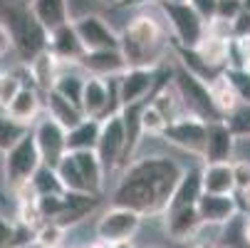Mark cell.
Masks as SVG:
<instances>
[{"instance_id":"ee69618b","label":"cell","mask_w":250,"mask_h":248,"mask_svg":"<svg viewBox=\"0 0 250 248\" xmlns=\"http://www.w3.org/2000/svg\"><path fill=\"white\" fill-rule=\"evenodd\" d=\"M233 196H235V203H238V214L250 216V186H245V189L235 191Z\"/></svg>"},{"instance_id":"7bdbcfd3","label":"cell","mask_w":250,"mask_h":248,"mask_svg":"<svg viewBox=\"0 0 250 248\" xmlns=\"http://www.w3.org/2000/svg\"><path fill=\"white\" fill-rule=\"evenodd\" d=\"M13 231H15V221H8V216L0 214V248H10Z\"/></svg>"},{"instance_id":"7402d4cb","label":"cell","mask_w":250,"mask_h":248,"mask_svg":"<svg viewBox=\"0 0 250 248\" xmlns=\"http://www.w3.org/2000/svg\"><path fill=\"white\" fill-rule=\"evenodd\" d=\"M198 52V57L213 67L216 72H223L230 62V40H223V38H216V35H208L203 32V38L198 40V45L193 47Z\"/></svg>"},{"instance_id":"60d3db41","label":"cell","mask_w":250,"mask_h":248,"mask_svg":"<svg viewBox=\"0 0 250 248\" xmlns=\"http://www.w3.org/2000/svg\"><path fill=\"white\" fill-rule=\"evenodd\" d=\"M230 35L233 40H240V38H250V13H240L233 23H230Z\"/></svg>"},{"instance_id":"e0dca14e","label":"cell","mask_w":250,"mask_h":248,"mask_svg":"<svg viewBox=\"0 0 250 248\" xmlns=\"http://www.w3.org/2000/svg\"><path fill=\"white\" fill-rule=\"evenodd\" d=\"M164 226H166V236L176 243H181V241H188L193 238L203 221L198 216V208L196 206H178V208H166L164 211Z\"/></svg>"},{"instance_id":"8d00e7d4","label":"cell","mask_w":250,"mask_h":248,"mask_svg":"<svg viewBox=\"0 0 250 248\" xmlns=\"http://www.w3.org/2000/svg\"><path fill=\"white\" fill-rule=\"evenodd\" d=\"M42 211L38 206V201H25V203H18V224L27 226V228H38L42 224Z\"/></svg>"},{"instance_id":"f6af8a7d","label":"cell","mask_w":250,"mask_h":248,"mask_svg":"<svg viewBox=\"0 0 250 248\" xmlns=\"http://www.w3.org/2000/svg\"><path fill=\"white\" fill-rule=\"evenodd\" d=\"M13 50V40H10V32L5 27V23H0V60H3L8 52Z\"/></svg>"},{"instance_id":"c3c4849f","label":"cell","mask_w":250,"mask_h":248,"mask_svg":"<svg viewBox=\"0 0 250 248\" xmlns=\"http://www.w3.org/2000/svg\"><path fill=\"white\" fill-rule=\"evenodd\" d=\"M191 248H218V246L213 243V241H198V243H193Z\"/></svg>"},{"instance_id":"e575fe53","label":"cell","mask_w":250,"mask_h":248,"mask_svg":"<svg viewBox=\"0 0 250 248\" xmlns=\"http://www.w3.org/2000/svg\"><path fill=\"white\" fill-rule=\"evenodd\" d=\"M25 132H27V127L18 124V122L10 119L8 114H0V154H5Z\"/></svg>"},{"instance_id":"d6986e66","label":"cell","mask_w":250,"mask_h":248,"mask_svg":"<svg viewBox=\"0 0 250 248\" xmlns=\"http://www.w3.org/2000/svg\"><path fill=\"white\" fill-rule=\"evenodd\" d=\"M3 112H5L10 119H15L18 124H22V127L30 129V127L35 124V119L40 117V112H42L40 92L35 90V85H22Z\"/></svg>"},{"instance_id":"9c48e42d","label":"cell","mask_w":250,"mask_h":248,"mask_svg":"<svg viewBox=\"0 0 250 248\" xmlns=\"http://www.w3.org/2000/svg\"><path fill=\"white\" fill-rule=\"evenodd\" d=\"M141 214L131 208H124V206H112L106 208L104 214L97 219V226H94V233L99 241H106V243H119V241H131L136 236V231L141 228Z\"/></svg>"},{"instance_id":"ffe728a7","label":"cell","mask_w":250,"mask_h":248,"mask_svg":"<svg viewBox=\"0 0 250 248\" xmlns=\"http://www.w3.org/2000/svg\"><path fill=\"white\" fill-rule=\"evenodd\" d=\"M27 72H30V80H35V90L45 94L55 87V80L60 75V60L45 47L27 62Z\"/></svg>"},{"instance_id":"30bf717a","label":"cell","mask_w":250,"mask_h":248,"mask_svg":"<svg viewBox=\"0 0 250 248\" xmlns=\"http://www.w3.org/2000/svg\"><path fill=\"white\" fill-rule=\"evenodd\" d=\"M117 92L122 107L151 99L156 92V67H126L117 80Z\"/></svg>"},{"instance_id":"4dcf8cb0","label":"cell","mask_w":250,"mask_h":248,"mask_svg":"<svg viewBox=\"0 0 250 248\" xmlns=\"http://www.w3.org/2000/svg\"><path fill=\"white\" fill-rule=\"evenodd\" d=\"M64 231L67 228H62L55 221H42L38 228H35V238L32 241L38 246H42V248H60L62 241H64Z\"/></svg>"},{"instance_id":"f907efd6","label":"cell","mask_w":250,"mask_h":248,"mask_svg":"<svg viewBox=\"0 0 250 248\" xmlns=\"http://www.w3.org/2000/svg\"><path fill=\"white\" fill-rule=\"evenodd\" d=\"M104 5H119V0H102Z\"/></svg>"},{"instance_id":"83f0119b","label":"cell","mask_w":250,"mask_h":248,"mask_svg":"<svg viewBox=\"0 0 250 248\" xmlns=\"http://www.w3.org/2000/svg\"><path fill=\"white\" fill-rule=\"evenodd\" d=\"M208 90H210V99H213V104H216V110L226 117L228 112H233L235 107H238V94H235V90H233V85L228 82V77L221 72V75H216L210 82H208Z\"/></svg>"},{"instance_id":"9a60e30c","label":"cell","mask_w":250,"mask_h":248,"mask_svg":"<svg viewBox=\"0 0 250 248\" xmlns=\"http://www.w3.org/2000/svg\"><path fill=\"white\" fill-rule=\"evenodd\" d=\"M47 50L60 60V65H64V62L77 65L80 57L87 52L72 23H64V25H60L57 30L47 32Z\"/></svg>"},{"instance_id":"f546056e","label":"cell","mask_w":250,"mask_h":248,"mask_svg":"<svg viewBox=\"0 0 250 248\" xmlns=\"http://www.w3.org/2000/svg\"><path fill=\"white\" fill-rule=\"evenodd\" d=\"M32 186L38 191V196H52V194H64V186L60 181V176L52 166H45L40 164V169L32 174Z\"/></svg>"},{"instance_id":"bcb514c9","label":"cell","mask_w":250,"mask_h":248,"mask_svg":"<svg viewBox=\"0 0 250 248\" xmlns=\"http://www.w3.org/2000/svg\"><path fill=\"white\" fill-rule=\"evenodd\" d=\"M161 0H119V8H141V5H154Z\"/></svg>"},{"instance_id":"b9f144b4","label":"cell","mask_w":250,"mask_h":248,"mask_svg":"<svg viewBox=\"0 0 250 248\" xmlns=\"http://www.w3.org/2000/svg\"><path fill=\"white\" fill-rule=\"evenodd\" d=\"M216 3L218 0H188V5L203 18V23H210L216 18Z\"/></svg>"},{"instance_id":"484cf974","label":"cell","mask_w":250,"mask_h":248,"mask_svg":"<svg viewBox=\"0 0 250 248\" xmlns=\"http://www.w3.org/2000/svg\"><path fill=\"white\" fill-rule=\"evenodd\" d=\"M102 119L84 117L77 127L67 129V152H84V149H97Z\"/></svg>"},{"instance_id":"d6a6232c","label":"cell","mask_w":250,"mask_h":248,"mask_svg":"<svg viewBox=\"0 0 250 248\" xmlns=\"http://www.w3.org/2000/svg\"><path fill=\"white\" fill-rule=\"evenodd\" d=\"M223 119L235 134V139H250V104H238Z\"/></svg>"},{"instance_id":"5bb4252c","label":"cell","mask_w":250,"mask_h":248,"mask_svg":"<svg viewBox=\"0 0 250 248\" xmlns=\"http://www.w3.org/2000/svg\"><path fill=\"white\" fill-rule=\"evenodd\" d=\"M235 144L238 139L226 124V119L218 122H206V147H203V159L206 164L216 161H233L235 157Z\"/></svg>"},{"instance_id":"816d5d0a","label":"cell","mask_w":250,"mask_h":248,"mask_svg":"<svg viewBox=\"0 0 250 248\" xmlns=\"http://www.w3.org/2000/svg\"><path fill=\"white\" fill-rule=\"evenodd\" d=\"M243 10H245V13H250V0H243Z\"/></svg>"},{"instance_id":"ab89813d","label":"cell","mask_w":250,"mask_h":248,"mask_svg":"<svg viewBox=\"0 0 250 248\" xmlns=\"http://www.w3.org/2000/svg\"><path fill=\"white\" fill-rule=\"evenodd\" d=\"M233 166V181H235V191L250 186V159H238L230 164Z\"/></svg>"},{"instance_id":"6da1fadb","label":"cell","mask_w":250,"mask_h":248,"mask_svg":"<svg viewBox=\"0 0 250 248\" xmlns=\"http://www.w3.org/2000/svg\"><path fill=\"white\" fill-rule=\"evenodd\" d=\"M184 169L186 166L166 154L134 157V161H129L122 171L119 184L114 186L112 206L131 208L141 216L164 214Z\"/></svg>"},{"instance_id":"836d02e7","label":"cell","mask_w":250,"mask_h":248,"mask_svg":"<svg viewBox=\"0 0 250 248\" xmlns=\"http://www.w3.org/2000/svg\"><path fill=\"white\" fill-rule=\"evenodd\" d=\"M223 75L233 85V90L238 94V102L240 104H250V72H245L243 67H226Z\"/></svg>"},{"instance_id":"d590c367","label":"cell","mask_w":250,"mask_h":248,"mask_svg":"<svg viewBox=\"0 0 250 248\" xmlns=\"http://www.w3.org/2000/svg\"><path fill=\"white\" fill-rule=\"evenodd\" d=\"M22 85H25V82H22L20 75H15V72H3V69H0V110L8 107L10 99L18 94V90H20Z\"/></svg>"},{"instance_id":"ba28073f","label":"cell","mask_w":250,"mask_h":248,"mask_svg":"<svg viewBox=\"0 0 250 248\" xmlns=\"http://www.w3.org/2000/svg\"><path fill=\"white\" fill-rule=\"evenodd\" d=\"M30 132H32L35 144H38L42 164L55 169L60 164V159L67 154V129L62 124H57L50 114H42L35 119Z\"/></svg>"},{"instance_id":"44dd1931","label":"cell","mask_w":250,"mask_h":248,"mask_svg":"<svg viewBox=\"0 0 250 248\" xmlns=\"http://www.w3.org/2000/svg\"><path fill=\"white\" fill-rule=\"evenodd\" d=\"M233 161H216L201 166V186L203 194H235L233 181Z\"/></svg>"},{"instance_id":"ac0fdd59","label":"cell","mask_w":250,"mask_h":248,"mask_svg":"<svg viewBox=\"0 0 250 248\" xmlns=\"http://www.w3.org/2000/svg\"><path fill=\"white\" fill-rule=\"evenodd\" d=\"M99 203V194H80V191H64L62 196V208L60 214L52 219L55 224H60L62 228L77 226L80 221H84Z\"/></svg>"},{"instance_id":"4fadbf2b","label":"cell","mask_w":250,"mask_h":248,"mask_svg":"<svg viewBox=\"0 0 250 248\" xmlns=\"http://www.w3.org/2000/svg\"><path fill=\"white\" fill-rule=\"evenodd\" d=\"M77 67L87 77H99V80H109V77H119L122 72H126V60L122 55V50H87Z\"/></svg>"},{"instance_id":"f5cc1de1","label":"cell","mask_w":250,"mask_h":248,"mask_svg":"<svg viewBox=\"0 0 250 248\" xmlns=\"http://www.w3.org/2000/svg\"><path fill=\"white\" fill-rule=\"evenodd\" d=\"M178 3H188V0H178Z\"/></svg>"},{"instance_id":"cb8c5ba5","label":"cell","mask_w":250,"mask_h":248,"mask_svg":"<svg viewBox=\"0 0 250 248\" xmlns=\"http://www.w3.org/2000/svg\"><path fill=\"white\" fill-rule=\"evenodd\" d=\"M45 114H50L57 124H62L64 129H72V127H77L82 119H84V114H82V110L77 107V104H72L69 99H64L62 94H57L55 90H50V92H45Z\"/></svg>"},{"instance_id":"74e56055","label":"cell","mask_w":250,"mask_h":248,"mask_svg":"<svg viewBox=\"0 0 250 248\" xmlns=\"http://www.w3.org/2000/svg\"><path fill=\"white\" fill-rule=\"evenodd\" d=\"M243 13V0H218L216 3V18L233 23L238 15Z\"/></svg>"},{"instance_id":"f35d334b","label":"cell","mask_w":250,"mask_h":248,"mask_svg":"<svg viewBox=\"0 0 250 248\" xmlns=\"http://www.w3.org/2000/svg\"><path fill=\"white\" fill-rule=\"evenodd\" d=\"M97 0H67V13H69V23L72 20H80L84 15H92L97 13Z\"/></svg>"},{"instance_id":"7a4b0ae2","label":"cell","mask_w":250,"mask_h":248,"mask_svg":"<svg viewBox=\"0 0 250 248\" xmlns=\"http://www.w3.org/2000/svg\"><path fill=\"white\" fill-rule=\"evenodd\" d=\"M166 32L161 20L151 15L134 18L124 32H119V50L129 67H156L161 65V52L166 45Z\"/></svg>"},{"instance_id":"d4e9b609","label":"cell","mask_w":250,"mask_h":248,"mask_svg":"<svg viewBox=\"0 0 250 248\" xmlns=\"http://www.w3.org/2000/svg\"><path fill=\"white\" fill-rule=\"evenodd\" d=\"M30 13L47 32H52L60 25L69 23L67 0H30Z\"/></svg>"},{"instance_id":"5b68a950","label":"cell","mask_w":250,"mask_h":248,"mask_svg":"<svg viewBox=\"0 0 250 248\" xmlns=\"http://www.w3.org/2000/svg\"><path fill=\"white\" fill-rule=\"evenodd\" d=\"M40 164H42V159H40L38 144H35V139H32V132L27 129L3 154V179L15 189L18 184L30 181L32 174L40 169Z\"/></svg>"},{"instance_id":"1f68e13d","label":"cell","mask_w":250,"mask_h":248,"mask_svg":"<svg viewBox=\"0 0 250 248\" xmlns=\"http://www.w3.org/2000/svg\"><path fill=\"white\" fill-rule=\"evenodd\" d=\"M139 124H141V134H146V136H161V132L166 129V119L159 114V110L151 102H144L141 114H139Z\"/></svg>"},{"instance_id":"277c9868","label":"cell","mask_w":250,"mask_h":248,"mask_svg":"<svg viewBox=\"0 0 250 248\" xmlns=\"http://www.w3.org/2000/svg\"><path fill=\"white\" fill-rule=\"evenodd\" d=\"M171 85H173L176 94L181 97L184 107H186V112L191 117H198L203 122H218V119H223V114L216 110V104H213V99H210L208 82L201 80L198 75L188 72V69L181 67V65H176Z\"/></svg>"},{"instance_id":"2e32d148","label":"cell","mask_w":250,"mask_h":248,"mask_svg":"<svg viewBox=\"0 0 250 248\" xmlns=\"http://www.w3.org/2000/svg\"><path fill=\"white\" fill-rule=\"evenodd\" d=\"M196 208L203 226H223L238 214V203L233 194H201Z\"/></svg>"},{"instance_id":"4316f807","label":"cell","mask_w":250,"mask_h":248,"mask_svg":"<svg viewBox=\"0 0 250 248\" xmlns=\"http://www.w3.org/2000/svg\"><path fill=\"white\" fill-rule=\"evenodd\" d=\"M82 174V179L87 181L89 191L92 194H99L104 189V169H102V161L97 157L94 149H84V152H69Z\"/></svg>"},{"instance_id":"3957f363","label":"cell","mask_w":250,"mask_h":248,"mask_svg":"<svg viewBox=\"0 0 250 248\" xmlns=\"http://www.w3.org/2000/svg\"><path fill=\"white\" fill-rule=\"evenodd\" d=\"M13 50L20 55L22 62H30L38 52L47 47V30L32 18L30 8L25 5H8V23H5Z\"/></svg>"},{"instance_id":"603a6c76","label":"cell","mask_w":250,"mask_h":248,"mask_svg":"<svg viewBox=\"0 0 250 248\" xmlns=\"http://www.w3.org/2000/svg\"><path fill=\"white\" fill-rule=\"evenodd\" d=\"M201 194H203V186H201V166L184 169V174H181V179H178V184H176V189H173L166 208L196 206V201H198Z\"/></svg>"},{"instance_id":"7c38bea8","label":"cell","mask_w":250,"mask_h":248,"mask_svg":"<svg viewBox=\"0 0 250 248\" xmlns=\"http://www.w3.org/2000/svg\"><path fill=\"white\" fill-rule=\"evenodd\" d=\"M84 50H119V32L106 23L99 13L84 15L80 20H72Z\"/></svg>"},{"instance_id":"7dc6e473","label":"cell","mask_w":250,"mask_h":248,"mask_svg":"<svg viewBox=\"0 0 250 248\" xmlns=\"http://www.w3.org/2000/svg\"><path fill=\"white\" fill-rule=\"evenodd\" d=\"M243 236H245V243L250 246V216H243Z\"/></svg>"},{"instance_id":"8992f818","label":"cell","mask_w":250,"mask_h":248,"mask_svg":"<svg viewBox=\"0 0 250 248\" xmlns=\"http://www.w3.org/2000/svg\"><path fill=\"white\" fill-rule=\"evenodd\" d=\"M176 45L181 47H196L198 40L206 32V23L203 18L188 5V3H178V0H161L159 3Z\"/></svg>"},{"instance_id":"f1b7e54d","label":"cell","mask_w":250,"mask_h":248,"mask_svg":"<svg viewBox=\"0 0 250 248\" xmlns=\"http://www.w3.org/2000/svg\"><path fill=\"white\" fill-rule=\"evenodd\" d=\"M84 80L87 75L84 72H62L60 69V75L55 80V92L62 94L64 99H69L72 104H77L80 107V99H82V87H84Z\"/></svg>"},{"instance_id":"8fae6325","label":"cell","mask_w":250,"mask_h":248,"mask_svg":"<svg viewBox=\"0 0 250 248\" xmlns=\"http://www.w3.org/2000/svg\"><path fill=\"white\" fill-rule=\"evenodd\" d=\"M161 139L166 144H173L184 152H191L196 157H203V147H206V122L198 117H181L171 124H166V129L161 132Z\"/></svg>"},{"instance_id":"52a82bcc","label":"cell","mask_w":250,"mask_h":248,"mask_svg":"<svg viewBox=\"0 0 250 248\" xmlns=\"http://www.w3.org/2000/svg\"><path fill=\"white\" fill-rule=\"evenodd\" d=\"M124 147H126V132H124V122L122 114H109L102 119V129H99V139H97V157L102 161L104 176L112 169H122V159H124Z\"/></svg>"},{"instance_id":"681fc988","label":"cell","mask_w":250,"mask_h":248,"mask_svg":"<svg viewBox=\"0 0 250 248\" xmlns=\"http://www.w3.org/2000/svg\"><path fill=\"white\" fill-rule=\"evenodd\" d=\"M112 248H136L131 241H119V243H112Z\"/></svg>"}]
</instances>
